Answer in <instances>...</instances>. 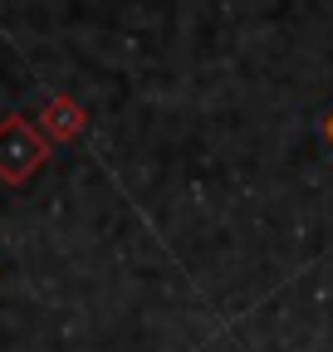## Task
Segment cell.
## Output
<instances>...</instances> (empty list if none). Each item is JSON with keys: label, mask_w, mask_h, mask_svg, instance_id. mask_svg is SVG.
<instances>
[{"label": "cell", "mask_w": 333, "mask_h": 352, "mask_svg": "<svg viewBox=\"0 0 333 352\" xmlns=\"http://www.w3.org/2000/svg\"><path fill=\"white\" fill-rule=\"evenodd\" d=\"M323 142H328V147H333V113H328V118H323Z\"/></svg>", "instance_id": "cell-3"}, {"label": "cell", "mask_w": 333, "mask_h": 352, "mask_svg": "<svg viewBox=\"0 0 333 352\" xmlns=\"http://www.w3.org/2000/svg\"><path fill=\"white\" fill-rule=\"evenodd\" d=\"M39 127H45V138H54V142H69V138H78L83 132V108L74 103V98H50L45 103V113H39Z\"/></svg>", "instance_id": "cell-2"}, {"label": "cell", "mask_w": 333, "mask_h": 352, "mask_svg": "<svg viewBox=\"0 0 333 352\" xmlns=\"http://www.w3.org/2000/svg\"><path fill=\"white\" fill-rule=\"evenodd\" d=\"M45 162H50V138L45 132H39L30 118H20V113L0 118V182L25 186Z\"/></svg>", "instance_id": "cell-1"}]
</instances>
